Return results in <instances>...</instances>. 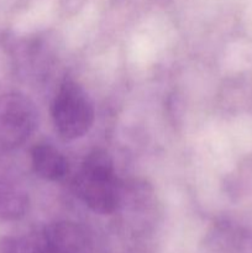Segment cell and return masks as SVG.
<instances>
[{
	"instance_id": "277c9868",
	"label": "cell",
	"mask_w": 252,
	"mask_h": 253,
	"mask_svg": "<svg viewBox=\"0 0 252 253\" xmlns=\"http://www.w3.org/2000/svg\"><path fill=\"white\" fill-rule=\"evenodd\" d=\"M31 163L35 173L40 178L51 182L61 180L68 174L67 158L48 143H37L31 150Z\"/></svg>"
},
{
	"instance_id": "3957f363",
	"label": "cell",
	"mask_w": 252,
	"mask_h": 253,
	"mask_svg": "<svg viewBox=\"0 0 252 253\" xmlns=\"http://www.w3.org/2000/svg\"><path fill=\"white\" fill-rule=\"evenodd\" d=\"M37 109L21 93L0 95V153L24 145L37 126Z\"/></svg>"
},
{
	"instance_id": "6da1fadb",
	"label": "cell",
	"mask_w": 252,
	"mask_h": 253,
	"mask_svg": "<svg viewBox=\"0 0 252 253\" xmlns=\"http://www.w3.org/2000/svg\"><path fill=\"white\" fill-rule=\"evenodd\" d=\"M79 199L96 214L110 215L123 203V185L118 179L113 158L106 151L94 150L85 156L74 179Z\"/></svg>"
},
{
	"instance_id": "7a4b0ae2",
	"label": "cell",
	"mask_w": 252,
	"mask_h": 253,
	"mask_svg": "<svg viewBox=\"0 0 252 253\" xmlns=\"http://www.w3.org/2000/svg\"><path fill=\"white\" fill-rule=\"evenodd\" d=\"M52 120L64 140H76L90 130L94 105L90 96L74 81H64L52 103Z\"/></svg>"
},
{
	"instance_id": "8992f818",
	"label": "cell",
	"mask_w": 252,
	"mask_h": 253,
	"mask_svg": "<svg viewBox=\"0 0 252 253\" xmlns=\"http://www.w3.org/2000/svg\"><path fill=\"white\" fill-rule=\"evenodd\" d=\"M5 253H63L43 231L14 239L7 244Z\"/></svg>"
},
{
	"instance_id": "5b68a950",
	"label": "cell",
	"mask_w": 252,
	"mask_h": 253,
	"mask_svg": "<svg viewBox=\"0 0 252 253\" xmlns=\"http://www.w3.org/2000/svg\"><path fill=\"white\" fill-rule=\"evenodd\" d=\"M29 197L19 188L0 180V222L16 221L29 210Z\"/></svg>"
}]
</instances>
